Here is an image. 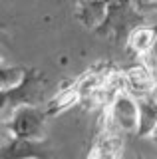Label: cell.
<instances>
[{"instance_id": "obj_11", "label": "cell", "mask_w": 157, "mask_h": 159, "mask_svg": "<svg viewBox=\"0 0 157 159\" xmlns=\"http://www.w3.org/2000/svg\"><path fill=\"white\" fill-rule=\"evenodd\" d=\"M26 72V68L22 66H12V64H6L4 60H0V88H8L18 84Z\"/></svg>"}, {"instance_id": "obj_12", "label": "cell", "mask_w": 157, "mask_h": 159, "mask_svg": "<svg viewBox=\"0 0 157 159\" xmlns=\"http://www.w3.org/2000/svg\"><path fill=\"white\" fill-rule=\"evenodd\" d=\"M147 137H151V139H153V141L157 143V123L153 125V129H151V131H149V135H147Z\"/></svg>"}, {"instance_id": "obj_9", "label": "cell", "mask_w": 157, "mask_h": 159, "mask_svg": "<svg viewBox=\"0 0 157 159\" xmlns=\"http://www.w3.org/2000/svg\"><path fill=\"white\" fill-rule=\"evenodd\" d=\"M80 99H84V93H82L78 82H72L70 86H66L58 96H54L50 102H48L46 113L48 116H58V113H64L66 109H70L72 106H76Z\"/></svg>"}, {"instance_id": "obj_8", "label": "cell", "mask_w": 157, "mask_h": 159, "mask_svg": "<svg viewBox=\"0 0 157 159\" xmlns=\"http://www.w3.org/2000/svg\"><path fill=\"white\" fill-rule=\"evenodd\" d=\"M110 131H104L96 141V147L90 151V157H117L123 151V139L119 129L110 123Z\"/></svg>"}, {"instance_id": "obj_1", "label": "cell", "mask_w": 157, "mask_h": 159, "mask_svg": "<svg viewBox=\"0 0 157 159\" xmlns=\"http://www.w3.org/2000/svg\"><path fill=\"white\" fill-rule=\"evenodd\" d=\"M44 74L38 68H26L22 80L14 86L0 88V117L12 113L22 103H36L44 92Z\"/></svg>"}, {"instance_id": "obj_7", "label": "cell", "mask_w": 157, "mask_h": 159, "mask_svg": "<svg viewBox=\"0 0 157 159\" xmlns=\"http://www.w3.org/2000/svg\"><path fill=\"white\" fill-rule=\"evenodd\" d=\"M107 2H110V0H78L76 18L80 20L86 28L96 30L105 18Z\"/></svg>"}, {"instance_id": "obj_6", "label": "cell", "mask_w": 157, "mask_h": 159, "mask_svg": "<svg viewBox=\"0 0 157 159\" xmlns=\"http://www.w3.org/2000/svg\"><path fill=\"white\" fill-rule=\"evenodd\" d=\"M157 42V26H143L137 24L129 30V34L125 36V48L137 60H145L153 52Z\"/></svg>"}, {"instance_id": "obj_4", "label": "cell", "mask_w": 157, "mask_h": 159, "mask_svg": "<svg viewBox=\"0 0 157 159\" xmlns=\"http://www.w3.org/2000/svg\"><path fill=\"white\" fill-rule=\"evenodd\" d=\"M110 123L119 131H137L139 129V103L133 93L123 89L111 99Z\"/></svg>"}, {"instance_id": "obj_5", "label": "cell", "mask_w": 157, "mask_h": 159, "mask_svg": "<svg viewBox=\"0 0 157 159\" xmlns=\"http://www.w3.org/2000/svg\"><path fill=\"white\" fill-rule=\"evenodd\" d=\"M123 82H125L127 92L133 93L135 98H141L155 88L157 78H155L153 70L149 68V64L145 60H139L137 64L123 70Z\"/></svg>"}, {"instance_id": "obj_3", "label": "cell", "mask_w": 157, "mask_h": 159, "mask_svg": "<svg viewBox=\"0 0 157 159\" xmlns=\"http://www.w3.org/2000/svg\"><path fill=\"white\" fill-rule=\"evenodd\" d=\"M133 26H137V16L133 12V0H110L104 22L94 32L96 34H114L119 40L121 36H127Z\"/></svg>"}, {"instance_id": "obj_2", "label": "cell", "mask_w": 157, "mask_h": 159, "mask_svg": "<svg viewBox=\"0 0 157 159\" xmlns=\"http://www.w3.org/2000/svg\"><path fill=\"white\" fill-rule=\"evenodd\" d=\"M46 117L48 113L36 107V103H22L10 113L4 127L8 129L10 137L28 139V141H44Z\"/></svg>"}, {"instance_id": "obj_10", "label": "cell", "mask_w": 157, "mask_h": 159, "mask_svg": "<svg viewBox=\"0 0 157 159\" xmlns=\"http://www.w3.org/2000/svg\"><path fill=\"white\" fill-rule=\"evenodd\" d=\"M42 141H28V139L10 137V141L4 143L0 149V157H44L48 155L46 149H38Z\"/></svg>"}]
</instances>
